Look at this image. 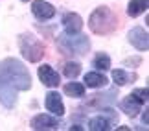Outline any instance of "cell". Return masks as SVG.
Instances as JSON below:
<instances>
[{
  "instance_id": "6da1fadb",
  "label": "cell",
  "mask_w": 149,
  "mask_h": 131,
  "mask_svg": "<svg viewBox=\"0 0 149 131\" xmlns=\"http://www.w3.org/2000/svg\"><path fill=\"white\" fill-rule=\"evenodd\" d=\"M31 87V78L28 68L15 57L0 61V102L4 107H15L20 90Z\"/></svg>"
},
{
  "instance_id": "7a4b0ae2",
  "label": "cell",
  "mask_w": 149,
  "mask_h": 131,
  "mask_svg": "<svg viewBox=\"0 0 149 131\" xmlns=\"http://www.w3.org/2000/svg\"><path fill=\"white\" fill-rule=\"evenodd\" d=\"M88 28L98 35H111L118 28V17L111 8L101 6V8L92 11L88 19Z\"/></svg>"
},
{
  "instance_id": "3957f363",
  "label": "cell",
  "mask_w": 149,
  "mask_h": 131,
  "mask_svg": "<svg viewBox=\"0 0 149 131\" xmlns=\"http://www.w3.org/2000/svg\"><path fill=\"white\" fill-rule=\"evenodd\" d=\"M57 46L66 55H85L90 48V41L87 35L79 33H61L57 35Z\"/></svg>"
},
{
  "instance_id": "277c9868",
  "label": "cell",
  "mask_w": 149,
  "mask_h": 131,
  "mask_svg": "<svg viewBox=\"0 0 149 131\" xmlns=\"http://www.w3.org/2000/svg\"><path fill=\"white\" fill-rule=\"evenodd\" d=\"M19 46H20L22 55L31 63L41 61V57L44 55V44L31 33H22L19 37Z\"/></svg>"
},
{
  "instance_id": "5b68a950",
  "label": "cell",
  "mask_w": 149,
  "mask_h": 131,
  "mask_svg": "<svg viewBox=\"0 0 149 131\" xmlns=\"http://www.w3.org/2000/svg\"><path fill=\"white\" fill-rule=\"evenodd\" d=\"M44 107L55 116L65 115V104H63V100H61V94L55 92V90H52V92L46 94V98H44Z\"/></svg>"
},
{
  "instance_id": "8992f818",
  "label": "cell",
  "mask_w": 149,
  "mask_h": 131,
  "mask_svg": "<svg viewBox=\"0 0 149 131\" xmlns=\"http://www.w3.org/2000/svg\"><path fill=\"white\" fill-rule=\"evenodd\" d=\"M129 43L133 44V46L136 48V50H147L149 48V39H147V32L144 30V28H140V26H136V28H133V30L129 32Z\"/></svg>"
},
{
  "instance_id": "52a82bcc",
  "label": "cell",
  "mask_w": 149,
  "mask_h": 131,
  "mask_svg": "<svg viewBox=\"0 0 149 131\" xmlns=\"http://www.w3.org/2000/svg\"><path fill=\"white\" fill-rule=\"evenodd\" d=\"M31 11L39 20H48L55 15V8L44 0H33L31 2Z\"/></svg>"
},
{
  "instance_id": "ba28073f",
  "label": "cell",
  "mask_w": 149,
  "mask_h": 131,
  "mask_svg": "<svg viewBox=\"0 0 149 131\" xmlns=\"http://www.w3.org/2000/svg\"><path fill=\"white\" fill-rule=\"evenodd\" d=\"M39 79L46 87H57L61 83V78L50 65H41L39 67Z\"/></svg>"
},
{
  "instance_id": "9c48e42d",
  "label": "cell",
  "mask_w": 149,
  "mask_h": 131,
  "mask_svg": "<svg viewBox=\"0 0 149 131\" xmlns=\"http://www.w3.org/2000/svg\"><path fill=\"white\" fill-rule=\"evenodd\" d=\"M59 120L50 115H37L31 118V127L33 129H59Z\"/></svg>"
},
{
  "instance_id": "30bf717a",
  "label": "cell",
  "mask_w": 149,
  "mask_h": 131,
  "mask_svg": "<svg viewBox=\"0 0 149 131\" xmlns=\"http://www.w3.org/2000/svg\"><path fill=\"white\" fill-rule=\"evenodd\" d=\"M63 26H65L66 33H79L83 30V19L77 13L70 11V13H66L63 17Z\"/></svg>"
},
{
  "instance_id": "8fae6325",
  "label": "cell",
  "mask_w": 149,
  "mask_h": 131,
  "mask_svg": "<svg viewBox=\"0 0 149 131\" xmlns=\"http://www.w3.org/2000/svg\"><path fill=\"white\" fill-rule=\"evenodd\" d=\"M116 96H118L116 90H109V92H105V94H92L87 100V105L88 107H103V105L111 104Z\"/></svg>"
},
{
  "instance_id": "7c38bea8",
  "label": "cell",
  "mask_w": 149,
  "mask_h": 131,
  "mask_svg": "<svg viewBox=\"0 0 149 131\" xmlns=\"http://www.w3.org/2000/svg\"><path fill=\"white\" fill-rule=\"evenodd\" d=\"M120 107H122V111L125 113V115H129V116H136L142 111V104L134 98L133 94H129L127 98H123L122 104H120Z\"/></svg>"
},
{
  "instance_id": "4fadbf2b",
  "label": "cell",
  "mask_w": 149,
  "mask_h": 131,
  "mask_svg": "<svg viewBox=\"0 0 149 131\" xmlns=\"http://www.w3.org/2000/svg\"><path fill=\"white\" fill-rule=\"evenodd\" d=\"M85 85L87 87H92V89H100V87H105L107 85V78L100 72H88L85 76Z\"/></svg>"
},
{
  "instance_id": "5bb4252c",
  "label": "cell",
  "mask_w": 149,
  "mask_h": 131,
  "mask_svg": "<svg viewBox=\"0 0 149 131\" xmlns=\"http://www.w3.org/2000/svg\"><path fill=\"white\" fill-rule=\"evenodd\" d=\"M112 79L116 81V85H127V83H133L136 79V74H129L125 72L123 68H116V70H112Z\"/></svg>"
},
{
  "instance_id": "9a60e30c",
  "label": "cell",
  "mask_w": 149,
  "mask_h": 131,
  "mask_svg": "<svg viewBox=\"0 0 149 131\" xmlns=\"http://www.w3.org/2000/svg\"><path fill=\"white\" fill-rule=\"evenodd\" d=\"M88 129H92V131H107V129H111V122H109L103 115L92 116L88 120Z\"/></svg>"
},
{
  "instance_id": "2e32d148",
  "label": "cell",
  "mask_w": 149,
  "mask_h": 131,
  "mask_svg": "<svg viewBox=\"0 0 149 131\" xmlns=\"http://www.w3.org/2000/svg\"><path fill=\"white\" fill-rule=\"evenodd\" d=\"M147 6H149V0H131L127 6V13L131 17H138L147 9Z\"/></svg>"
},
{
  "instance_id": "e0dca14e",
  "label": "cell",
  "mask_w": 149,
  "mask_h": 131,
  "mask_svg": "<svg viewBox=\"0 0 149 131\" xmlns=\"http://www.w3.org/2000/svg\"><path fill=\"white\" fill-rule=\"evenodd\" d=\"M65 94L70 96V98H81V96H85V85L76 83V81L66 83L65 85Z\"/></svg>"
},
{
  "instance_id": "ac0fdd59",
  "label": "cell",
  "mask_w": 149,
  "mask_h": 131,
  "mask_svg": "<svg viewBox=\"0 0 149 131\" xmlns=\"http://www.w3.org/2000/svg\"><path fill=\"white\" fill-rule=\"evenodd\" d=\"M63 72H65V76L68 79H74V78L79 76V72H81V65H79L77 61H68V63H65Z\"/></svg>"
},
{
  "instance_id": "d6986e66",
  "label": "cell",
  "mask_w": 149,
  "mask_h": 131,
  "mask_svg": "<svg viewBox=\"0 0 149 131\" xmlns=\"http://www.w3.org/2000/svg\"><path fill=\"white\" fill-rule=\"evenodd\" d=\"M92 65L98 68V70H109V68H111V57H109L107 54L100 52V54H96Z\"/></svg>"
},
{
  "instance_id": "ffe728a7",
  "label": "cell",
  "mask_w": 149,
  "mask_h": 131,
  "mask_svg": "<svg viewBox=\"0 0 149 131\" xmlns=\"http://www.w3.org/2000/svg\"><path fill=\"white\" fill-rule=\"evenodd\" d=\"M100 109H101V115L105 116L109 122H111V126L118 122V115H116V111H114L112 107H107V105H103V107H100Z\"/></svg>"
},
{
  "instance_id": "44dd1931",
  "label": "cell",
  "mask_w": 149,
  "mask_h": 131,
  "mask_svg": "<svg viewBox=\"0 0 149 131\" xmlns=\"http://www.w3.org/2000/svg\"><path fill=\"white\" fill-rule=\"evenodd\" d=\"M133 96H134V98L140 102L142 105L147 104V87H146V89H136L134 92H133Z\"/></svg>"
},
{
  "instance_id": "7402d4cb",
  "label": "cell",
  "mask_w": 149,
  "mask_h": 131,
  "mask_svg": "<svg viewBox=\"0 0 149 131\" xmlns=\"http://www.w3.org/2000/svg\"><path fill=\"white\" fill-rule=\"evenodd\" d=\"M140 63V57H133V59H125L123 61V65L127 67V65H138Z\"/></svg>"
},
{
  "instance_id": "603a6c76",
  "label": "cell",
  "mask_w": 149,
  "mask_h": 131,
  "mask_svg": "<svg viewBox=\"0 0 149 131\" xmlns=\"http://www.w3.org/2000/svg\"><path fill=\"white\" fill-rule=\"evenodd\" d=\"M142 122H144V124H146V126H147V111L144 113V115H142Z\"/></svg>"
},
{
  "instance_id": "cb8c5ba5",
  "label": "cell",
  "mask_w": 149,
  "mask_h": 131,
  "mask_svg": "<svg viewBox=\"0 0 149 131\" xmlns=\"http://www.w3.org/2000/svg\"><path fill=\"white\" fill-rule=\"evenodd\" d=\"M22 2H28V0H22Z\"/></svg>"
}]
</instances>
